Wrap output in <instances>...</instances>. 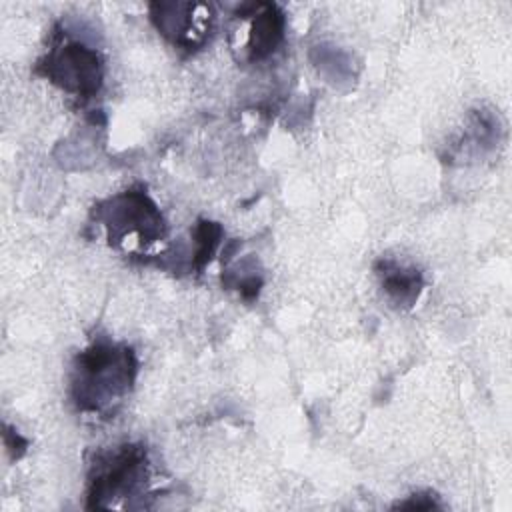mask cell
Instances as JSON below:
<instances>
[{
  "mask_svg": "<svg viewBox=\"0 0 512 512\" xmlns=\"http://www.w3.org/2000/svg\"><path fill=\"white\" fill-rule=\"evenodd\" d=\"M374 272L384 296L394 308L410 310L418 302L424 288V276L418 268L400 264L392 258H380L374 262Z\"/></svg>",
  "mask_w": 512,
  "mask_h": 512,
  "instance_id": "7",
  "label": "cell"
},
{
  "mask_svg": "<svg viewBox=\"0 0 512 512\" xmlns=\"http://www.w3.org/2000/svg\"><path fill=\"white\" fill-rule=\"evenodd\" d=\"M150 20L176 48L192 52L206 42L214 12L210 4L198 2H152Z\"/></svg>",
  "mask_w": 512,
  "mask_h": 512,
  "instance_id": "5",
  "label": "cell"
},
{
  "mask_svg": "<svg viewBox=\"0 0 512 512\" xmlns=\"http://www.w3.org/2000/svg\"><path fill=\"white\" fill-rule=\"evenodd\" d=\"M238 18H250L244 50L248 62H260L272 56L282 40L286 28V16L274 2H250L242 4L236 12Z\"/></svg>",
  "mask_w": 512,
  "mask_h": 512,
  "instance_id": "6",
  "label": "cell"
},
{
  "mask_svg": "<svg viewBox=\"0 0 512 512\" xmlns=\"http://www.w3.org/2000/svg\"><path fill=\"white\" fill-rule=\"evenodd\" d=\"M394 508H408V510H432V508H442V504L438 502V496L430 490L426 492H416L412 494L408 500H402L398 504H394Z\"/></svg>",
  "mask_w": 512,
  "mask_h": 512,
  "instance_id": "9",
  "label": "cell"
},
{
  "mask_svg": "<svg viewBox=\"0 0 512 512\" xmlns=\"http://www.w3.org/2000/svg\"><path fill=\"white\" fill-rule=\"evenodd\" d=\"M54 32L50 48L36 62L34 72L80 102H88L102 88L104 60L96 48L68 38L60 24H56Z\"/></svg>",
  "mask_w": 512,
  "mask_h": 512,
  "instance_id": "4",
  "label": "cell"
},
{
  "mask_svg": "<svg viewBox=\"0 0 512 512\" xmlns=\"http://www.w3.org/2000/svg\"><path fill=\"white\" fill-rule=\"evenodd\" d=\"M2 436H4V446H6L8 454H10V458H12V460L22 458L24 452H26V448H28V440H26L24 436H20L16 430H12L8 424H4Z\"/></svg>",
  "mask_w": 512,
  "mask_h": 512,
  "instance_id": "10",
  "label": "cell"
},
{
  "mask_svg": "<svg viewBox=\"0 0 512 512\" xmlns=\"http://www.w3.org/2000/svg\"><path fill=\"white\" fill-rule=\"evenodd\" d=\"M138 356L126 342L96 336L74 356L70 370V400L82 414L112 416L132 392Z\"/></svg>",
  "mask_w": 512,
  "mask_h": 512,
  "instance_id": "1",
  "label": "cell"
},
{
  "mask_svg": "<svg viewBox=\"0 0 512 512\" xmlns=\"http://www.w3.org/2000/svg\"><path fill=\"white\" fill-rule=\"evenodd\" d=\"M92 218L106 228L112 248L122 246L130 236H136L140 248L166 236V220L144 184H134L124 192L96 202Z\"/></svg>",
  "mask_w": 512,
  "mask_h": 512,
  "instance_id": "3",
  "label": "cell"
},
{
  "mask_svg": "<svg viewBox=\"0 0 512 512\" xmlns=\"http://www.w3.org/2000/svg\"><path fill=\"white\" fill-rule=\"evenodd\" d=\"M224 236V230L218 222L214 220H206L200 218L192 230V242H194V250L190 254V272L200 274L206 264L212 260L220 240Z\"/></svg>",
  "mask_w": 512,
  "mask_h": 512,
  "instance_id": "8",
  "label": "cell"
},
{
  "mask_svg": "<svg viewBox=\"0 0 512 512\" xmlns=\"http://www.w3.org/2000/svg\"><path fill=\"white\" fill-rule=\"evenodd\" d=\"M150 482L148 450L140 442H124L120 446L100 450L94 454L88 466L86 508H110L118 500H124L130 508V500L144 498Z\"/></svg>",
  "mask_w": 512,
  "mask_h": 512,
  "instance_id": "2",
  "label": "cell"
}]
</instances>
